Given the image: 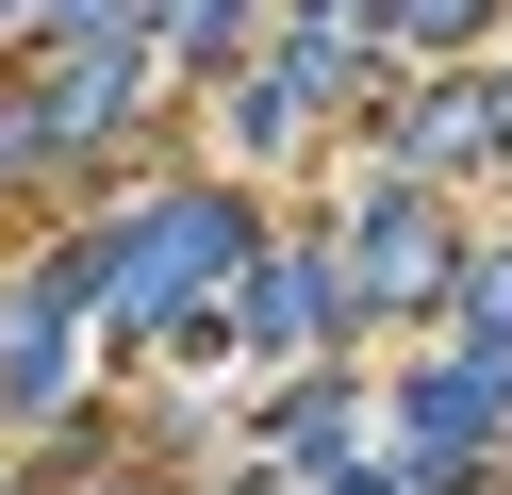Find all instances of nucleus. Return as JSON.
<instances>
[{"instance_id":"f257e3e1","label":"nucleus","mask_w":512,"mask_h":495,"mask_svg":"<svg viewBox=\"0 0 512 495\" xmlns=\"http://www.w3.org/2000/svg\"><path fill=\"white\" fill-rule=\"evenodd\" d=\"M248 330H265V347H298V330H314V264H281V281L248 297Z\"/></svg>"},{"instance_id":"f03ea898","label":"nucleus","mask_w":512,"mask_h":495,"mask_svg":"<svg viewBox=\"0 0 512 495\" xmlns=\"http://www.w3.org/2000/svg\"><path fill=\"white\" fill-rule=\"evenodd\" d=\"M413 33H463V0H430V17H413Z\"/></svg>"}]
</instances>
